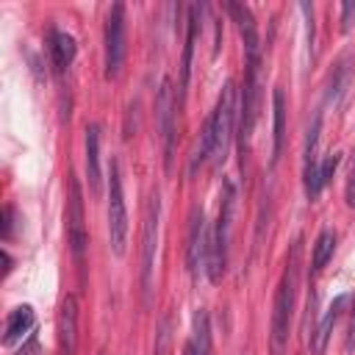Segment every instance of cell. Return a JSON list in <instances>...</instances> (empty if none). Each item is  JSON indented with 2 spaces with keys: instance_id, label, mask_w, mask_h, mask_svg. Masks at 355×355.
I'll use <instances>...</instances> for the list:
<instances>
[{
  "instance_id": "cell-22",
  "label": "cell",
  "mask_w": 355,
  "mask_h": 355,
  "mask_svg": "<svg viewBox=\"0 0 355 355\" xmlns=\"http://www.w3.org/2000/svg\"><path fill=\"white\" fill-rule=\"evenodd\" d=\"M153 355H172V319L164 316L158 336H155V352Z\"/></svg>"
},
{
  "instance_id": "cell-5",
  "label": "cell",
  "mask_w": 355,
  "mask_h": 355,
  "mask_svg": "<svg viewBox=\"0 0 355 355\" xmlns=\"http://www.w3.org/2000/svg\"><path fill=\"white\" fill-rule=\"evenodd\" d=\"M108 239L114 255H125L128 244V208H125V194H122V172L119 161H111L108 166Z\"/></svg>"
},
{
  "instance_id": "cell-30",
  "label": "cell",
  "mask_w": 355,
  "mask_h": 355,
  "mask_svg": "<svg viewBox=\"0 0 355 355\" xmlns=\"http://www.w3.org/2000/svg\"><path fill=\"white\" fill-rule=\"evenodd\" d=\"M349 333H355V308H352V322H349Z\"/></svg>"
},
{
  "instance_id": "cell-24",
  "label": "cell",
  "mask_w": 355,
  "mask_h": 355,
  "mask_svg": "<svg viewBox=\"0 0 355 355\" xmlns=\"http://www.w3.org/2000/svg\"><path fill=\"white\" fill-rule=\"evenodd\" d=\"M300 11L305 17V31H308V53H313V42H316V28H313V8L308 3H300Z\"/></svg>"
},
{
  "instance_id": "cell-4",
  "label": "cell",
  "mask_w": 355,
  "mask_h": 355,
  "mask_svg": "<svg viewBox=\"0 0 355 355\" xmlns=\"http://www.w3.org/2000/svg\"><path fill=\"white\" fill-rule=\"evenodd\" d=\"M236 114H239V103H236V86L233 80H225L216 105L211 111V125H214V166H222L233 141V130H236Z\"/></svg>"
},
{
  "instance_id": "cell-27",
  "label": "cell",
  "mask_w": 355,
  "mask_h": 355,
  "mask_svg": "<svg viewBox=\"0 0 355 355\" xmlns=\"http://www.w3.org/2000/svg\"><path fill=\"white\" fill-rule=\"evenodd\" d=\"M19 355H39V341H36V336H28V341H22Z\"/></svg>"
},
{
  "instance_id": "cell-23",
  "label": "cell",
  "mask_w": 355,
  "mask_h": 355,
  "mask_svg": "<svg viewBox=\"0 0 355 355\" xmlns=\"http://www.w3.org/2000/svg\"><path fill=\"white\" fill-rule=\"evenodd\" d=\"M341 164V153H330L322 164H319V186L324 189V183L333 178V172H336V166Z\"/></svg>"
},
{
  "instance_id": "cell-26",
  "label": "cell",
  "mask_w": 355,
  "mask_h": 355,
  "mask_svg": "<svg viewBox=\"0 0 355 355\" xmlns=\"http://www.w3.org/2000/svg\"><path fill=\"white\" fill-rule=\"evenodd\" d=\"M11 227H14V205H6L3 208V239L6 241L11 239Z\"/></svg>"
},
{
  "instance_id": "cell-13",
  "label": "cell",
  "mask_w": 355,
  "mask_h": 355,
  "mask_svg": "<svg viewBox=\"0 0 355 355\" xmlns=\"http://www.w3.org/2000/svg\"><path fill=\"white\" fill-rule=\"evenodd\" d=\"M86 178L89 191L97 197L103 191V172H100V128L86 125Z\"/></svg>"
},
{
  "instance_id": "cell-17",
  "label": "cell",
  "mask_w": 355,
  "mask_h": 355,
  "mask_svg": "<svg viewBox=\"0 0 355 355\" xmlns=\"http://www.w3.org/2000/svg\"><path fill=\"white\" fill-rule=\"evenodd\" d=\"M344 302H347V297H336L333 305L327 308V313L322 316V322H319V327H316V333H313V338H311V347H313L316 355L324 352V347H327V341H330V333H333V327H336V322H338V316H341V311H344Z\"/></svg>"
},
{
  "instance_id": "cell-15",
  "label": "cell",
  "mask_w": 355,
  "mask_h": 355,
  "mask_svg": "<svg viewBox=\"0 0 355 355\" xmlns=\"http://www.w3.org/2000/svg\"><path fill=\"white\" fill-rule=\"evenodd\" d=\"M227 11H230V17H233L236 25H239V33H241V39H244V53H247V50H261L258 22H255L252 11H250L247 6H241V3H227Z\"/></svg>"
},
{
  "instance_id": "cell-10",
  "label": "cell",
  "mask_w": 355,
  "mask_h": 355,
  "mask_svg": "<svg viewBox=\"0 0 355 355\" xmlns=\"http://www.w3.org/2000/svg\"><path fill=\"white\" fill-rule=\"evenodd\" d=\"M208 222H205V214L202 208H194L191 211V219H189V244H186V266L191 275H197L200 266H205V252H208Z\"/></svg>"
},
{
  "instance_id": "cell-1",
  "label": "cell",
  "mask_w": 355,
  "mask_h": 355,
  "mask_svg": "<svg viewBox=\"0 0 355 355\" xmlns=\"http://www.w3.org/2000/svg\"><path fill=\"white\" fill-rule=\"evenodd\" d=\"M300 266H302V236L291 244V252L286 258L275 305H272V355H286L288 347V327L294 316V300H297V283H300Z\"/></svg>"
},
{
  "instance_id": "cell-29",
  "label": "cell",
  "mask_w": 355,
  "mask_h": 355,
  "mask_svg": "<svg viewBox=\"0 0 355 355\" xmlns=\"http://www.w3.org/2000/svg\"><path fill=\"white\" fill-rule=\"evenodd\" d=\"M183 355H200V352H197V349H194V344H191V341H189V344H186V347H183Z\"/></svg>"
},
{
  "instance_id": "cell-28",
  "label": "cell",
  "mask_w": 355,
  "mask_h": 355,
  "mask_svg": "<svg viewBox=\"0 0 355 355\" xmlns=\"http://www.w3.org/2000/svg\"><path fill=\"white\" fill-rule=\"evenodd\" d=\"M355 14V3H344L341 6V28L349 31V17Z\"/></svg>"
},
{
  "instance_id": "cell-6",
  "label": "cell",
  "mask_w": 355,
  "mask_h": 355,
  "mask_svg": "<svg viewBox=\"0 0 355 355\" xmlns=\"http://www.w3.org/2000/svg\"><path fill=\"white\" fill-rule=\"evenodd\" d=\"M67 186H69V194H67V241H69L72 255L83 258L86 244H89L86 216H83V189L72 172L67 175Z\"/></svg>"
},
{
  "instance_id": "cell-18",
  "label": "cell",
  "mask_w": 355,
  "mask_h": 355,
  "mask_svg": "<svg viewBox=\"0 0 355 355\" xmlns=\"http://www.w3.org/2000/svg\"><path fill=\"white\" fill-rule=\"evenodd\" d=\"M200 28V6H189V31H186V44H183V61H180V94L189 86V72H191V53H194V39Z\"/></svg>"
},
{
  "instance_id": "cell-14",
  "label": "cell",
  "mask_w": 355,
  "mask_h": 355,
  "mask_svg": "<svg viewBox=\"0 0 355 355\" xmlns=\"http://www.w3.org/2000/svg\"><path fill=\"white\" fill-rule=\"evenodd\" d=\"M36 324V316H33V308L31 305H17L14 311H8L6 316V330H3V344L6 347H14L17 341H22Z\"/></svg>"
},
{
  "instance_id": "cell-8",
  "label": "cell",
  "mask_w": 355,
  "mask_h": 355,
  "mask_svg": "<svg viewBox=\"0 0 355 355\" xmlns=\"http://www.w3.org/2000/svg\"><path fill=\"white\" fill-rule=\"evenodd\" d=\"M125 61V6L114 3L105 17V78H116Z\"/></svg>"
},
{
  "instance_id": "cell-19",
  "label": "cell",
  "mask_w": 355,
  "mask_h": 355,
  "mask_svg": "<svg viewBox=\"0 0 355 355\" xmlns=\"http://www.w3.org/2000/svg\"><path fill=\"white\" fill-rule=\"evenodd\" d=\"M333 250H336V233H333V230H322V233L316 236V244H313L311 269H313V272H319V269H322V266L330 261Z\"/></svg>"
},
{
  "instance_id": "cell-25",
  "label": "cell",
  "mask_w": 355,
  "mask_h": 355,
  "mask_svg": "<svg viewBox=\"0 0 355 355\" xmlns=\"http://www.w3.org/2000/svg\"><path fill=\"white\" fill-rule=\"evenodd\" d=\"M344 197H347V205H355V158H352V164H349V172H347Z\"/></svg>"
},
{
  "instance_id": "cell-2",
  "label": "cell",
  "mask_w": 355,
  "mask_h": 355,
  "mask_svg": "<svg viewBox=\"0 0 355 355\" xmlns=\"http://www.w3.org/2000/svg\"><path fill=\"white\" fill-rule=\"evenodd\" d=\"M233 211H236V186H233V180H222L219 211H216V222L208 233V252H205V275L211 283H219L225 277V269H227Z\"/></svg>"
},
{
  "instance_id": "cell-3",
  "label": "cell",
  "mask_w": 355,
  "mask_h": 355,
  "mask_svg": "<svg viewBox=\"0 0 355 355\" xmlns=\"http://www.w3.org/2000/svg\"><path fill=\"white\" fill-rule=\"evenodd\" d=\"M244 86H241V103H239V147L241 158L250 147L255 122H258V108H261V50H247L244 53Z\"/></svg>"
},
{
  "instance_id": "cell-7",
  "label": "cell",
  "mask_w": 355,
  "mask_h": 355,
  "mask_svg": "<svg viewBox=\"0 0 355 355\" xmlns=\"http://www.w3.org/2000/svg\"><path fill=\"white\" fill-rule=\"evenodd\" d=\"M158 216H161V200L158 191L150 194L147 214H144V230H141V291L144 302H150L153 291V263H155V241H158Z\"/></svg>"
},
{
  "instance_id": "cell-16",
  "label": "cell",
  "mask_w": 355,
  "mask_h": 355,
  "mask_svg": "<svg viewBox=\"0 0 355 355\" xmlns=\"http://www.w3.org/2000/svg\"><path fill=\"white\" fill-rule=\"evenodd\" d=\"M286 136V94L280 89L272 92V164H277Z\"/></svg>"
},
{
  "instance_id": "cell-20",
  "label": "cell",
  "mask_w": 355,
  "mask_h": 355,
  "mask_svg": "<svg viewBox=\"0 0 355 355\" xmlns=\"http://www.w3.org/2000/svg\"><path fill=\"white\" fill-rule=\"evenodd\" d=\"M191 324H194V338H191L194 349H197L200 355H211V327H208V313H205L202 308H197Z\"/></svg>"
},
{
  "instance_id": "cell-9",
  "label": "cell",
  "mask_w": 355,
  "mask_h": 355,
  "mask_svg": "<svg viewBox=\"0 0 355 355\" xmlns=\"http://www.w3.org/2000/svg\"><path fill=\"white\" fill-rule=\"evenodd\" d=\"M158 122H161V139H164V166L172 169V153H175V116H178V94L172 89V80L164 78L158 89Z\"/></svg>"
},
{
  "instance_id": "cell-11",
  "label": "cell",
  "mask_w": 355,
  "mask_h": 355,
  "mask_svg": "<svg viewBox=\"0 0 355 355\" xmlns=\"http://www.w3.org/2000/svg\"><path fill=\"white\" fill-rule=\"evenodd\" d=\"M58 355H75L78 349V300L75 294H67L58 311Z\"/></svg>"
},
{
  "instance_id": "cell-12",
  "label": "cell",
  "mask_w": 355,
  "mask_h": 355,
  "mask_svg": "<svg viewBox=\"0 0 355 355\" xmlns=\"http://www.w3.org/2000/svg\"><path fill=\"white\" fill-rule=\"evenodd\" d=\"M75 53H78V44L75 39L67 33V31H50V39H47V55H50V64L55 72H64L72 61H75Z\"/></svg>"
},
{
  "instance_id": "cell-21",
  "label": "cell",
  "mask_w": 355,
  "mask_h": 355,
  "mask_svg": "<svg viewBox=\"0 0 355 355\" xmlns=\"http://www.w3.org/2000/svg\"><path fill=\"white\" fill-rule=\"evenodd\" d=\"M347 80H349V55H344L338 61V67L333 69V78H330V89H327V97L333 103L341 100V94L347 92Z\"/></svg>"
}]
</instances>
